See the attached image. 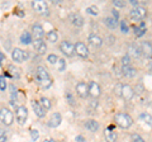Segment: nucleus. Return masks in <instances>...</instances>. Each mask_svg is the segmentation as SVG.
<instances>
[{"label": "nucleus", "instance_id": "nucleus-1", "mask_svg": "<svg viewBox=\"0 0 152 142\" xmlns=\"http://www.w3.org/2000/svg\"><path fill=\"white\" fill-rule=\"evenodd\" d=\"M37 80L43 88H50L52 84V79L50 78V74L43 66H38L37 67Z\"/></svg>", "mask_w": 152, "mask_h": 142}, {"label": "nucleus", "instance_id": "nucleus-2", "mask_svg": "<svg viewBox=\"0 0 152 142\" xmlns=\"http://www.w3.org/2000/svg\"><path fill=\"white\" fill-rule=\"evenodd\" d=\"M114 121L121 128H129L133 123L132 117L127 113H117L115 117H114Z\"/></svg>", "mask_w": 152, "mask_h": 142}, {"label": "nucleus", "instance_id": "nucleus-3", "mask_svg": "<svg viewBox=\"0 0 152 142\" xmlns=\"http://www.w3.org/2000/svg\"><path fill=\"white\" fill-rule=\"evenodd\" d=\"M32 8L38 14L48 15V5H47L46 1H43V0H34V1H32Z\"/></svg>", "mask_w": 152, "mask_h": 142}, {"label": "nucleus", "instance_id": "nucleus-4", "mask_svg": "<svg viewBox=\"0 0 152 142\" xmlns=\"http://www.w3.org/2000/svg\"><path fill=\"white\" fill-rule=\"evenodd\" d=\"M60 50L65 56L71 57V56H74V53H75V45H72L69 41H64L60 43Z\"/></svg>", "mask_w": 152, "mask_h": 142}, {"label": "nucleus", "instance_id": "nucleus-5", "mask_svg": "<svg viewBox=\"0 0 152 142\" xmlns=\"http://www.w3.org/2000/svg\"><path fill=\"white\" fill-rule=\"evenodd\" d=\"M0 119H1V123L5 126H10L13 121H14V116L12 111H9L8 108H1V113H0Z\"/></svg>", "mask_w": 152, "mask_h": 142}, {"label": "nucleus", "instance_id": "nucleus-6", "mask_svg": "<svg viewBox=\"0 0 152 142\" xmlns=\"http://www.w3.org/2000/svg\"><path fill=\"white\" fill-rule=\"evenodd\" d=\"M15 117H17V121L19 124H24L26 121H27V118H28V111H27V108L26 107H18L17 108V111H15Z\"/></svg>", "mask_w": 152, "mask_h": 142}, {"label": "nucleus", "instance_id": "nucleus-7", "mask_svg": "<svg viewBox=\"0 0 152 142\" xmlns=\"http://www.w3.org/2000/svg\"><path fill=\"white\" fill-rule=\"evenodd\" d=\"M75 52L83 59H86L89 55V50L84 42H77V43L75 45Z\"/></svg>", "mask_w": 152, "mask_h": 142}, {"label": "nucleus", "instance_id": "nucleus-8", "mask_svg": "<svg viewBox=\"0 0 152 142\" xmlns=\"http://www.w3.org/2000/svg\"><path fill=\"white\" fill-rule=\"evenodd\" d=\"M146 9L145 8H142V7H137L134 9H132L131 10V17L133 18V19H137V20H140V19H143V18L146 17Z\"/></svg>", "mask_w": 152, "mask_h": 142}, {"label": "nucleus", "instance_id": "nucleus-9", "mask_svg": "<svg viewBox=\"0 0 152 142\" xmlns=\"http://www.w3.org/2000/svg\"><path fill=\"white\" fill-rule=\"evenodd\" d=\"M76 93L79 94V97L81 98H86L89 94V85L86 83H79L76 85Z\"/></svg>", "mask_w": 152, "mask_h": 142}, {"label": "nucleus", "instance_id": "nucleus-10", "mask_svg": "<svg viewBox=\"0 0 152 142\" xmlns=\"http://www.w3.org/2000/svg\"><path fill=\"white\" fill-rule=\"evenodd\" d=\"M61 121H62V117H61L60 113H53V114L51 116V118L48 119L47 126L51 127V128H56V127H58L61 124Z\"/></svg>", "mask_w": 152, "mask_h": 142}, {"label": "nucleus", "instance_id": "nucleus-11", "mask_svg": "<svg viewBox=\"0 0 152 142\" xmlns=\"http://www.w3.org/2000/svg\"><path fill=\"white\" fill-rule=\"evenodd\" d=\"M12 59H13V61H15L17 64L23 62V61L26 60V57H24V51L20 50V48H14L13 52H12Z\"/></svg>", "mask_w": 152, "mask_h": 142}, {"label": "nucleus", "instance_id": "nucleus-12", "mask_svg": "<svg viewBox=\"0 0 152 142\" xmlns=\"http://www.w3.org/2000/svg\"><path fill=\"white\" fill-rule=\"evenodd\" d=\"M141 51H142V55L145 56L146 59H151L152 57V45L150 42H142L141 43Z\"/></svg>", "mask_w": 152, "mask_h": 142}, {"label": "nucleus", "instance_id": "nucleus-13", "mask_svg": "<svg viewBox=\"0 0 152 142\" xmlns=\"http://www.w3.org/2000/svg\"><path fill=\"white\" fill-rule=\"evenodd\" d=\"M100 86L95 83V81H90L89 83V94L91 95L93 98H98L99 95H100Z\"/></svg>", "mask_w": 152, "mask_h": 142}, {"label": "nucleus", "instance_id": "nucleus-14", "mask_svg": "<svg viewBox=\"0 0 152 142\" xmlns=\"http://www.w3.org/2000/svg\"><path fill=\"white\" fill-rule=\"evenodd\" d=\"M134 95V90L132 89V86L129 85H123V89H122V98L124 100H131Z\"/></svg>", "mask_w": 152, "mask_h": 142}, {"label": "nucleus", "instance_id": "nucleus-15", "mask_svg": "<svg viewBox=\"0 0 152 142\" xmlns=\"http://www.w3.org/2000/svg\"><path fill=\"white\" fill-rule=\"evenodd\" d=\"M32 107H33V111H34L36 116H37L38 118H43V117L46 116V109L41 105V103L33 102V103H32Z\"/></svg>", "mask_w": 152, "mask_h": 142}, {"label": "nucleus", "instance_id": "nucleus-16", "mask_svg": "<svg viewBox=\"0 0 152 142\" xmlns=\"http://www.w3.org/2000/svg\"><path fill=\"white\" fill-rule=\"evenodd\" d=\"M32 32H33V37H34V40H42L45 36V31L42 26L39 24H34L32 28Z\"/></svg>", "mask_w": 152, "mask_h": 142}, {"label": "nucleus", "instance_id": "nucleus-17", "mask_svg": "<svg viewBox=\"0 0 152 142\" xmlns=\"http://www.w3.org/2000/svg\"><path fill=\"white\" fill-rule=\"evenodd\" d=\"M70 20L75 27H81L84 24V18L77 13H74L70 15Z\"/></svg>", "mask_w": 152, "mask_h": 142}, {"label": "nucleus", "instance_id": "nucleus-18", "mask_svg": "<svg viewBox=\"0 0 152 142\" xmlns=\"http://www.w3.org/2000/svg\"><path fill=\"white\" fill-rule=\"evenodd\" d=\"M33 45H34V48L38 51V53H41V55H43L46 53V51H47V46L46 43L42 40H34V42H33Z\"/></svg>", "mask_w": 152, "mask_h": 142}, {"label": "nucleus", "instance_id": "nucleus-19", "mask_svg": "<svg viewBox=\"0 0 152 142\" xmlns=\"http://www.w3.org/2000/svg\"><path fill=\"white\" fill-rule=\"evenodd\" d=\"M89 42L91 43L94 47H100L103 45V40L99 37L98 34H95V33H91V34L89 36Z\"/></svg>", "mask_w": 152, "mask_h": 142}, {"label": "nucleus", "instance_id": "nucleus-20", "mask_svg": "<svg viewBox=\"0 0 152 142\" xmlns=\"http://www.w3.org/2000/svg\"><path fill=\"white\" fill-rule=\"evenodd\" d=\"M104 137H105L107 142H115L117 141V132H114L110 128H107L105 132H104Z\"/></svg>", "mask_w": 152, "mask_h": 142}, {"label": "nucleus", "instance_id": "nucleus-21", "mask_svg": "<svg viewBox=\"0 0 152 142\" xmlns=\"http://www.w3.org/2000/svg\"><path fill=\"white\" fill-rule=\"evenodd\" d=\"M122 72L127 78H134L137 75V70L131 67V66H123V67H122Z\"/></svg>", "mask_w": 152, "mask_h": 142}, {"label": "nucleus", "instance_id": "nucleus-22", "mask_svg": "<svg viewBox=\"0 0 152 142\" xmlns=\"http://www.w3.org/2000/svg\"><path fill=\"white\" fill-rule=\"evenodd\" d=\"M85 127L90 131V132H96L99 130V124H98V122L96 121H94V119H89L85 122Z\"/></svg>", "mask_w": 152, "mask_h": 142}, {"label": "nucleus", "instance_id": "nucleus-23", "mask_svg": "<svg viewBox=\"0 0 152 142\" xmlns=\"http://www.w3.org/2000/svg\"><path fill=\"white\" fill-rule=\"evenodd\" d=\"M104 24H105L108 28H110V29H115L117 26H118V20L114 19L112 17H107L105 19H104Z\"/></svg>", "mask_w": 152, "mask_h": 142}, {"label": "nucleus", "instance_id": "nucleus-24", "mask_svg": "<svg viewBox=\"0 0 152 142\" xmlns=\"http://www.w3.org/2000/svg\"><path fill=\"white\" fill-rule=\"evenodd\" d=\"M129 53L134 57H140L142 55V51H141V47H138L137 45H131L129 46Z\"/></svg>", "mask_w": 152, "mask_h": 142}, {"label": "nucleus", "instance_id": "nucleus-25", "mask_svg": "<svg viewBox=\"0 0 152 142\" xmlns=\"http://www.w3.org/2000/svg\"><path fill=\"white\" fill-rule=\"evenodd\" d=\"M20 42H22L23 45H29L31 42H32V36H31V33H29V32L22 33V36H20Z\"/></svg>", "mask_w": 152, "mask_h": 142}, {"label": "nucleus", "instance_id": "nucleus-26", "mask_svg": "<svg viewBox=\"0 0 152 142\" xmlns=\"http://www.w3.org/2000/svg\"><path fill=\"white\" fill-rule=\"evenodd\" d=\"M134 31H136V36L137 37H141V36H143L145 34V32H146V24L143 22L140 24V27H136L134 28Z\"/></svg>", "mask_w": 152, "mask_h": 142}, {"label": "nucleus", "instance_id": "nucleus-27", "mask_svg": "<svg viewBox=\"0 0 152 142\" xmlns=\"http://www.w3.org/2000/svg\"><path fill=\"white\" fill-rule=\"evenodd\" d=\"M47 40L50 42H52V43H56L57 40H58V36H57L56 31H51V32L47 33Z\"/></svg>", "mask_w": 152, "mask_h": 142}, {"label": "nucleus", "instance_id": "nucleus-28", "mask_svg": "<svg viewBox=\"0 0 152 142\" xmlns=\"http://www.w3.org/2000/svg\"><path fill=\"white\" fill-rule=\"evenodd\" d=\"M39 103H41V105L43 107L46 111H47V109H50V108L52 107V105H51V100H50L48 98H45V97H42V98H41V100H39Z\"/></svg>", "mask_w": 152, "mask_h": 142}, {"label": "nucleus", "instance_id": "nucleus-29", "mask_svg": "<svg viewBox=\"0 0 152 142\" xmlns=\"http://www.w3.org/2000/svg\"><path fill=\"white\" fill-rule=\"evenodd\" d=\"M140 117H141L142 121L147 123V124H152V117L148 114V113H141Z\"/></svg>", "mask_w": 152, "mask_h": 142}, {"label": "nucleus", "instance_id": "nucleus-30", "mask_svg": "<svg viewBox=\"0 0 152 142\" xmlns=\"http://www.w3.org/2000/svg\"><path fill=\"white\" fill-rule=\"evenodd\" d=\"M9 71H10V75H12V76L13 78H19V76H20V75H19V70L18 69H15V67H14V66L13 65H10V66H9Z\"/></svg>", "mask_w": 152, "mask_h": 142}, {"label": "nucleus", "instance_id": "nucleus-31", "mask_svg": "<svg viewBox=\"0 0 152 142\" xmlns=\"http://www.w3.org/2000/svg\"><path fill=\"white\" fill-rule=\"evenodd\" d=\"M86 13H89V14H91V15H98V13H99V9H98L96 7H94V5H91V7H89V8H86Z\"/></svg>", "mask_w": 152, "mask_h": 142}, {"label": "nucleus", "instance_id": "nucleus-32", "mask_svg": "<svg viewBox=\"0 0 152 142\" xmlns=\"http://www.w3.org/2000/svg\"><path fill=\"white\" fill-rule=\"evenodd\" d=\"M58 60H60V59L57 57L56 55H48V56H47V61H48L50 64H52V65L57 64V62H58Z\"/></svg>", "mask_w": 152, "mask_h": 142}, {"label": "nucleus", "instance_id": "nucleus-33", "mask_svg": "<svg viewBox=\"0 0 152 142\" xmlns=\"http://www.w3.org/2000/svg\"><path fill=\"white\" fill-rule=\"evenodd\" d=\"M65 69H66V62H65V60H64V59H60L58 62H57V70H58V71H64Z\"/></svg>", "mask_w": 152, "mask_h": 142}, {"label": "nucleus", "instance_id": "nucleus-34", "mask_svg": "<svg viewBox=\"0 0 152 142\" xmlns=\"http://www.w3.org/2000/svg\"><path fill=\"white\" fill-rule=\"evenodd\" d=\"M5 89H7V81H5L4 75H1V78H0V90L5 91Z\"/></svg>", "mask_w": 152, "mask_h": 142}, {"label": "nucleus", "instance_id": "nucleus-35", "mask_svg": "<svg viewBox=\"0 0 152 142\" xmlns=\"http://www.w3.org/2000/svg\"><path fill=\"white\" fill-rule=\"evenodd\" d=\"M131 140H132V142H145V140L142 138L140 135H137V133H133L131 136Z\"/></svg>", "mask_w": 152, "mask_h": 142}, {"label": "nucleus", "instance_id": "nucleus-36", "mask_svg": "<svg viewBox=\"0 0 152 142\" xmlns=\"http://www.w3.org/2000/svg\"><path fill=\"white\" fill-rule=\"evenodd\" d=\"M122 64H123V66H129V64H131V59H129V56L128 55H124L122 57Z\"/></svg>", "mask_w": 152, "mask_h": 142}, {"label": "nucleus", "instance_id": "nucleus-37", "mask_svg": "<svg viewBox=\"0 0 152 142\" xmlns=\"http://www.w3.org/2000/svg\"><path fill=\"white\" fill-rule=\"evenodd\" d=\"M122 89H123V85L117 84V86L114 88V93H115L118 97H122Z\"/></svg>", "mask_w": 152, "mask_h": 142}, {"label": "nucleus", "instance_id": "nucleus-38", "mask_svg": "<svg viewBox=\"0 0 152 142\" xmlns=\"http://www.w3.org/2000/svg\"><path fill=\"white\" fill-rule=\"evenodd\" d=\"M113 4H114V7H115V8H123L126 5V3L123 1V0H114Z\"/></svg>", "mask_w": 152, "mask_h": 142}, {"label": "nucleus", "instance_id": "nucleus-39", "mask_svg": "<svg viewBox=\"0 0 152 142\" xmlns=\"http://www.w3.org/2000/svg\"><path fill=\"white\" fill-rule=\"evenodd\" d=\"M31 136H32V140L33 141H37L38 137H39V133H38L37 130H31Z\"/></svg>", "mask_w": 152, "mask_h": 142}, {"label": "nucleus", "instance_id": "nucleus-40", "mask_svg": "<svg viewBox=\"0 0 152 142\" xmlns=\"http://www.w3.org/2000/svg\"><path fill=\"white\" fill-rule=\"evenodd\" d=\"M119 26H121V31H122L123 33H128V26H127V23H126L124 20L121 22Z\"/></svg>", "mask_w": 152, "mask_h": 142}, {"label": "nucleus", "instance_id": "nucleus-41", "mask_svg": "<svg viewBox=\"0 0 152 142\" xmlns=\"http://www.w3.org/2000/svg\"><path fill=\"white\" fill-rule=\"evenodd\" d=\"M66 99H67V102H69V104H70V105H74V104H75L74 98H72V95H71L70 93H67V94H66Z\"/></svg>", "mask_w": 152, "mask_h": 142}, {"label": "nucleus", "instance_id": "nucleus-42", "mask_svg": "<svg viewBox=\"0 0 152 142\" xmlns=\"http://www.w3.org/2000/svg\"><path fill=\"white\" fill-rule=\"evenodd\" d=\"M112 13H113V18H114V19H117V20L119 19V13H118L117 9H113Z\"/></svg>", "mask_w": 152, "mask_h": 142}, {"label": "nucleus", "instance_id": "nucleus-43", "mask_svg": "<svg viewBox=\"0 0 152 142\" xmlns=\"http://www.w3.org/2000/svg\"><path fill=\"white\" fill-rule=\"evenodd\" d=\"M75 141H76V142H86V140H85L81 135L76 136V137H75Z\"/></svg>", "mask_w": 152, "mask_h": 142}, {"label": "nucleus", "instance_id": "nucleus-44", "mask_svg": "<svg viewBox=\"0 0 152 142\" xmlns=\"http://www.w3.org/2000/svg\"><path fill=\"white\" fill-rule=\"evenodd\" d=\"M7 141V137H5V132L1 131L0 132V142H5Z\"/></svg>", "mask_w": 152, "mask_h": 142}, {"label": "nucleus", "instance_id": "nucleus-45", "mask_svg": "<svg viewBox=\"0 0 152 142\" xmlns=\"http://www.w3.org/2000/svg\"><path fill=\"white\" fill-rule=\"evenodd\" d=\"M129 3L132 4V5H134L136 8L138 7V1H137V0H129Z\"/></svg>", "mask_w": 152, "mask_h": 142}, {"label": "nucleus", "instance_id": "nucleus-46", "mask_svg": "<svg viewBox=\"0 0 152 142\" xmlns=\"http://www.w3.org/2000/svg\"><path fill=\"white\" fill-rule=\"evenodd\" d=\"M0 59H1V62H4V61H5V56H4L3 52H0Z\"/></svg>", "mask_w": 152, "mask_h": 142}, {"label": "nucleus", "instance_id": "nucleus-47", "mask_svg": "<svg viewBox=\"0 0 152 142\" xmlns=\"http://www.w3.org/2000/svg\"><path fill=\"white\" fill-rule=\"evenodd\" d=\"M91 107H98V102L93 100V102H91Z\"/></svg>", "mask_w": 152, "mask_h": 142}, {"label": "nucleus", "instance_id": "nucleus-48", "mask_svg": "<svg viewBox=\"0 0 152 142\" xmlns=\"http://www.w3.org/2000/svg\"><path fill=\"white\" fill-rule=\"evenodd\" d=\"M43 142H56V141H55V140H52V138H46Z\"/></svg>", "mask_w": 152, "mask_h": 142}, {"label": "nucleus", "instance_id": "nucleus-49", "mask_svg": "<svg viewBox=\"0 0 152 142\" xmlns=\"http://www.w3.org/2000/svg\"><path fill=\"white\" fill-rule=\"evenodd\" d=\"M7 50H9V47H10V42H9V41H7Z\"/></svg>", "mask_w": 152, "mask_h": 142}, {"label": "nucleus", "instance_id": "nucleus-50", "mask_svg": "<svg viewBox=\"0 0 152 142\" xmlns=\"http://www.w3.org/2000/svg\"><path fill=\"white\" fill-rule=\"evenodd\" d=\"M17 14H18V15H19V17H23V15H24V14H23V13H22L20 10H19V12H18Z\"/></svg>", "mask_w": 152, "mask_h": 142}]
</instances>
